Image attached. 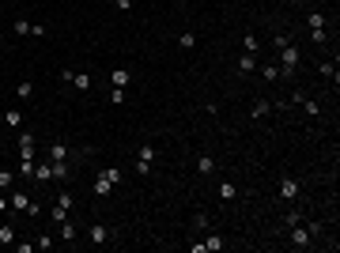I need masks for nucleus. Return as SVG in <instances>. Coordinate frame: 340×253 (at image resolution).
Wrapping results in <instances>:
<instances>
[{"mask_svg":"<svg viewBox=\"0 0 340 253\" xmlns=\"http://www.w3.org/2000/svg\"><path fill=\"white\" fill-rule=\"evenodd\" d=\"M72 204H76V197H72V189H61L57 193V204H53V223H64L68 219V212H72Z\"/></svg>","mask_w":340,"mask_h":253,"instance_id":"nucleus-1","label":"nucleus"},{"mask_svg":"<svg viewBox=\"0 0 340 253\" xmlns=\"http://www.w3.org/2000/svg\"><path fill=\"white\" fill-rule=\"evenodd\" d=\"M325 27H329V19L322 15V12H310L306 15V31H310V38H314V42H325Z\"/></svg>","mask_w":340,"mask_h":253,"instance_id":"nucleus-2","label":"nucleus"},{"mask_svg":"<svg viewBox=\"0 0 340 253\" xmlns=\"http://www.w3.org/2000/svg\"><path fill=\"white\" fill-rule=\"evenodd\" d=\"M295 68H299V45L291 42V45H284V50H280V72L291 76Z\"/></svg>","mask_w":340,"mask_h":253,"instance_id":"nucleus-3","label":"nucleus"},{"mask_svg":"<svg viewBox=\"0 0 340 253\" xmlns=\"http://www.w3.org/2000/svg\"><path fill=\"white\" fill-rule=\"evenodd\" d=\"M291 246H295V249H310V246H314V235H310V227L295 223V227H291Z\"/></svg>","mask_w":340,"mask_h":253,"instance_id":"nucleus-4","label":"nucleus"},{"mask_svg":"<svg viewBox=\"0 0 340 253\" xmlns=\"http://www.w3.org/2000/svg\"><path fill=\"white\" fill-rule=\"evenodd\" d=\"M34 148H38L34 132H23V129H19V159H31V163H34Z\"/></svg>","mask_w":340,"mask_h":253,"instance_id":"nucleus-5","label":"nucleus"},{"mask_svg":"<svg viewBox=\"0 0 340 253\" xmlns=\"http://www.w3.org/2000/svg\"><path fill=\"white\" fill-rule=\"evenodd\" d=\"M87 235H91V242H95V246H106V242L114 238V231L106 227V223H91V227H87Z\"/></svg>","mask_w":340,"mask_h":253,"instance_id":"nucleus-6","label":"nucleus"},{"mask_svg":"<svg viewBox=\"0 0 340 253\" xmlns=\"http://www.w3.org/2000/svg\"><path fill=\"white\" fill-rule=\"evenodd\" d=\"M46 155H50V163H68L72 159V148H68V144H50V148H46Z\"/></svg>","mask_w":340,"mask_h":253,"instance_id":"nucleus-7","label":"nucleus"},{"mask_svg":"<svg viewBox=\"0 0 340 253\" xmlns=\"http://www.w3.org/2000/svg\"><path fill=\"white\" fill-rule=\"evenodd\" d=\"M299 197V178H280V200H295Z\"/></svg>","mask_w":340,"mask_h":253,"instance_id":"nucleus-8","label":"nucleus"},{"mask_svg":"<svg viewBox=\"0 0 340 253\" xmlns=\"http://www.w3.org/2000/svg\"><path fill=\"white\" fill-rule=\"evenodd\" d=\"M8 204H12V212H27V204H31V197L27 193H19L15 186L8 189Z\"/></svg>","mask_w":340,"mask_h":253,"instance_id":"nucleus-9","label":"nucleus"},{"mask_svg":"<svg viewBox=\"0 0 340 253\" xmlns=\"http://www.w3.org/2000/svg\"><path fill=\"white\" fill-rule=\"evenodd\" d=\"M34 181L38 186H50L53 181V163H34Z\"/></svg>","mask_w":340,"mask_h":253,"instance_id":"nucleus-10","label":"nucleus"},{"mask_svg":"<svg viewBox=\"0 0 340 253\" xmlns=\"http://www.w3.org/2000/svg\"><path fill=\"white\" fill-rule=\"evenodd\" d=\"M257 53H242L238 57V76H250V72H257Z\"/></svg>","mask_w":340,"mask_h":253,"instance_id":"nucleus-11","label":"nucleus"},{"mask_svg":"<svg viewBox=\"0 0 340 253\" xmlns=\"http://www.w3.org/2000/svg\"><path fill=\"white\" fill-rule=\"evenodd\" d=\"M110 83H114V87H121V91H125V87L132 83V72H129V68H114V72H110Z\"/></svg>","mask_w":340,"mask_h":253,"instance_id":"nucleus-12","label":"nucleus"},{"mask_svg":"<svg viewBox=\"0 0 340 253\" xmlns=\"http://www.w3.org/2000/svg\"><path fill=\"white\" fill-rule=\"evenodd\" d=\"M57 231H61V242H76V235H80V227H76L72 219H64V223H57Z\"/></svg>","mask_w":340,"mask_h":253,"instance_id":"nucleus-13","label":"nucleus"},{"mask_svg":"<svg viewBox=\"0 0 340 253\" xmlns=\"http://www.w3.org/2000/svg\"><path fill=\"white\" fill-rule=\"evenodd\" d=\"M91 189H95V197H110V193H114V181H106L102 174H95V186H91Z\"/></svg>","mask_w":340,"mask_h":253,"instance_id":"nucleus-14","label":"nucleus"},{"mask_svg":"<svg viewBox=\"0 0 340 253\" xmlns=\"http://www.w3.org/2000/svg\"><path fill=\"white\" fill-rule=\"evenodd\" d=\"M4 125H8V129H23V110H4Z\"/></svg>","mask_w":340,"mask_h":253,"instance_id":"nucleus-15","label":"nucleus"},{"mask_svg":"<svg viewBox=\"0 0 340 253\" xmlns=\"http://www.w3.org/2000/svg\"><path fill=\"white\" fill-rule=\"evenodd\" d=\"M242 50H246V53H257V50H261V38H257L254 31H246V34H242Z\"/></svg>","mask_w":340,"mask_h":253,"instance_id":"nucleus-16","label":"nucleus"},{"mask_svg":"<svg viewBox=\"0 0 340 253\" xmlns=\"http://www.w3.org/2000/svg\"><path fill=\"white\" fill-rule=\"evenodd\" d=\"M200 242H204V253H219L223 246H227V242H223L219 235H208V238H200Z\"/></svg>","mask_w":340,"mask_h":253,"instance_id":"nucleus-17","label":"nucleus"},{"mask_svg":"<svg viewBox=\"0 0 340 253\" xmlns=\"http://www.w3.org/2000/svg\"><path fill=\"white\" fill-rule=\"evenodd\" d=\"M15 99H19V102H31V99H34V87H31V80H23V83L15 87Z\"/></svg>","mask_w":340,"mask_h":253,"instance_id":"nucleus-18","label":"nucleus"},{"mask_svg":"<svg viewBox=\"0 0 340 253\" xmlns=\"http://www.w3.org/2000/svg\"><path fill=\"white\" fill-rule=\"evenodd\" d=\"M257 72L265 76V80H284V72H280V64H257Z\"/></svg>","mask_w":340,"mask_h":253,"instance_id":"nucleus-19","label":"nucleus"},{"mask_svg":"<svg viewBox=\"0 0 340 253\" xmlns=\"http://www.w3.org/2000/svg\"><path fill=\"white\" fill-rule=\"evenodd\" d=\"M72 178V167L68 163H53V181H68Z\"/></svg>","mask_w":340,"mask_h":253,"instance_id":"nucleus-20","label":"nucleus"},{"mask_svg":"<svg viewBox=\"0 0 340 253\" xmlns=\"http://www.w3.org/2000/svg\"><path fill=\"white\" fill-rule=\"evenodd\" d=\"M15 242V227L12 223H0V246H12Z\"/></svg>","mask_w":340,"mask_h":253,"instance_id":"nucleus-21","label":"nucleus"},{"mask_svg":"<svg viewBox=\"0 0 340 253\" xmlns=\"http://www.w3.org/2000/svg\"><path fill=\"white\" fill-rule=\"evenodd\" d=\"M219 197L223 200H235L238 197V186H235V181H219Z\"/></svg>","mask_w":340,"mask_h":253,"instance_id":"nucleus-22","label":"nucleus"},{"mask_svg":"<svg viewBox=\"0 0 340 253\" xmlns=\"http://www.w3.org/2000/svg\"><path fill=\"white\" fill-rule=\"evenodd\" d=\"M197 170H200V174H216V159H212V155H200V159H197Z\"/></svg>","mask_w":340,"mask_h":253,"instance_id":"nucleus-23","label":"nucleus"},{"mask_svg":"<svg viewBox=\"0 0 340 253\" xmlns=\"http://www.w3.org/2000/svg\"><path fill=\"white\" fill-rule=\"evenodd\" d=\"M72 87L76 91H87V87H91V76L87 72H72Z\"/></svg>","mask_w":340,"mask_h":253,"instance_id":"nucleus-24","label":"nucleus"},{"mask_svg":"<svg viewBox=\"0 0 340 253\" xmlns=\"http://www.w3.org/2000/svg\"><path fill=\"white\" fill-rule=\"evenodd\" d=\"M318 72H322L325 80H333V83H336V61H322V64H318Z\"/></svg>","mask_w":340,"mask_h":253,"instance_id":"nucleus-25","label":"nucleus"},{"mask_svg":"<svg viewBox=\"0 0 340 253\" xmlns=\"http://www.w3.org/2000/svg\"><path fill=\"white\" fill-rule=\"evenodd\" d=\"M53 246H57V238H53V235H38V238H34V249H42V253H46V249H53Z\"/></svg>","mask_w":340,"mask_h":253,"instance_id":"nucleus-26","label":"nucleus"},{"mask_svg":"<svg viewBox=\"0 0 340 253\" xmlns=\"http://www.w3.org/2000/svg\"><path fill=\"white\" fill-rule=\"evenodd\" d=\"M178 45H182V50H197V34H193V31H182Z\"/></svg>","mask_w":340,"mask_h":253,"instance_id":"nucleus-27","label":"nucleus"},{"mask_svg":"<svg viewBox=\"0 0 340 253\" xmlns=\"http://www.w3.org/2000/svg\"><path fill=\"white\" fill-rule=\"evenodd\" d=\"M136 159H144V163H155V148H151V144H140V148H136Z\"/></svg>","mask_w":340,"mask_h":253,"instance_id":"nucleus-28","label":"nucleus"},{"mask_svg":"<svg viewBox=\"0 0 340 253\" xmlns=\"http://www.w3.org/2000/svg\"><path fill=\"white\" fill-rule=\"evenodd\" d=\"M99 174H102L106 181H114V186H118V181H121V167H102Z\"/></svg>","mask_w":340,"mask_h":253,"instance_id":"nucleus-29","label":"nucleus"},{"mask_svg":"<svg viewBox=\"0 0 340 253\" xmlns=\"http://www.w3.org/2000/svg\"><path fill=\"white\" fill-rule=\"evenodd\" d=\"M12 186H15V174L12 170H0V193H8Z\"/></svg>","mask_w":340,"mask_h":253,"instance_id":"nucleus-30","label":"nucleus"},{"mask_svg":"<svg viewBox=\"0 0 340 253\" xmlns=\"http://www.w3.org/2000/svg\"><path fill=\"white\" fill-rule=\"evenodd\" d=\"M31 27H34V23H27V19H15L12 31H15V34H23V38H31Z\"/></svg>","mask_w":340,"mask_h":253,"instance_id":"nucleus-31","label":"nucleus"},{"mask_svg":"<svg viewBox=\"0 0 340 253\" xmlns=\"http://www.w3.org/2000/svg\"><path fill=\"white\" fill-rule=\"evenodd\" d=\"M268 110H272V106H268L265 99H257V102H254V110H250V113H254V118H268Z\"/></svg>","mask_w":340,"mask_h":253,"instance_id":"nucleus-32","label":"nucleus"},{"mask_svg":"<svg viewBox=\"0 0 340 253\" xmlns=\"http://www.w3.org/2000/svg\"><path fill=\"white\" fill-rule=\"evenodd\" d=\"M19 178H34V163L31 159H19Z\"/></svg>","mask_w":340,"mask_h":253,"instance_id":"nucleus-33","label":"nucleus"},{"mask_svg":"<svg viewBox=\"0 0 340 253\" xmlns=\"http://www.w3.org/2000/svg\"><path fill=\"white\" fill-rule=\"evenodd\" d=\"M132 170H136V178H148V174H151V163L136 159V163H132Z\"/></svg>","mask_w":340,"mask_h":253,"instance_id":"nucleus-34","label":"nucleus"},{"mask_svg":"<svg viewBox=\"0 0 340 253\" xmlns=\"http://www.w3.org/2000/svg\"><path fill=\"white\" fill-rule=\"evenodd\" d=\"M299 106H303V110L310 113V118H318V113H322V106H318L314 99H303V102H299Z\"/></svg>","mask_w":340,"mask_h":253,"instance_id":"nucleus-35","label":"nucleus"},{"mask_svg":"<svg viewBox=\"0 0 340 253\" xmlns=\"http://www.w3.org/2000/svg\"><path fill=\"white\" fill-rule=\"evenodd\" d=\"M272 45H276V50H284V45H291V34H287V31H280L276 38H272Z\"/></svg>","mask_w":340,"mask_h":253,"instance_id":"nucleus-36","label":"nucleus"},{"mask_svg":"<svg viewBox=\"0 0 340 253\" xmlns=\"http://www.w3.org/2000/svg\"><path fill=\"white\" fill-rule=\"evenodd\" d=\"M125 99H129V95H125V91H121V87H114V91H110V102H114V106H121Z\"/></svg>","mask_w":340,"mask_h":253,"instance_id":"nucleus-37","label":"nucleus"},{"mask_svg":"<svg viewBox=\"0 0 340 253\" xmlns=\"http://www.w3.org/2000/svg\"><path fill=\"white\" fill-rule=\"evenodd\" d=\"M193 227L204 231V227H208V216H204V212H197V216H193Z\"/></svg>","mask_w":340,"mask_h":253,"instance_id":"nucleus-38","label":"nucleus"},{"mask_svg":"<svg viewBox=\"0 0 340 253\" xmlns=\"http://www.w3.org/2000/svg\"><path fill=\"white\" fill-rule=\"evenodd\" d=\"M15 253H34V242L27 238V242H15Z\"/></svg>","mask_w":340,"mask_h":253,"instance_id":"nucleus-39","label":"nucleus"},{"mask_svg":"<svg viewBox=\"0 0 340 253\" xmlns=\"http://www.w3.org/2000/svg\"><path fill=\"white\" fill-rule=\"evenodd\" d=\"M23 216H31V219H34V216H42V208H38V200H31V204H27V212H23Z\"/></svg>","mask_w":340,"mask_h":253,"instance_id":"nucleus-40","label":"nucleus"},{"mask_svg":"<svg viewBox=\"0 0 340 253\" xmlns=\"http://www.w3.org/2000/svg\"><path fill=\"white\" fill-rule=\"evenodd\" d=\"M299 223V212H284V227H295Z\"/></svg>","mask_w":340,"mask_h":253,"instance_id":"nucleus-41","label":"nucleus"},{"mask_svg":"<svg viewBox=\"0 0 340 253\" xmlns=\"http://www.w3.org/2000/svg\"><path fill=\"white\" fill-rule=\"evenodd\" d=\"M46 34H50V31H46L42 23H34V27H31V38H46Z\"/></svg>","mask_w":340,"mask_h":253,"instance_id":"nucleus-42","label":"nucleus"},{"mask_svg":"<svg viewBox=\"0 0 340 253\" xmlns=\"http://www.w3.org/2000/svg\"><path fill=\"white\" fill-rule=\"evenodd\" d=\"M4 212H12V204H8V193H0V216Z\"/></svg>","mask_w":340,"mask_h":253,"instance_id":"nucleus-43","label":"nucleus"},{"mask_svg":"<svg viewBox=\"0 0 340 253\" xmlns=\"http://www.w3.org/2000/svg\"><path fill=\"white\" fill-rule=\"evenodd\" d=\"M114 4H118V12H129V8H132V0H114Z\"/></svg>","mask_w":340,"mask_h":253,"instance_id":"nucleus-44","label":"nucleus"},{"mask_svg":"<svg viewBox=\"0 0 340 253\" xmlns=\"http://www.w3.org/2000/svg\"><path fill=\"white\" fill-rule=\"evenodd\" d=\"M0 45H4V31H0Z\"/></svg>","mask_w":340,"mask_h":253,"instance_id":"nucleus-45","label":"nucleus"},{"mask_svg":"<svg viewBox=\"0 0 340 253\" xmlns=\"http://www.w3.org/2000/svg\"><path fill=\"white\" fill-rule=\"evenodd\" d=\"M0 140H4V132H0Z\"/></svg>","mask_w":340,"mask_h":253,"instance_id":"nucleus-46","label":"nucleus"}]
</instances>
